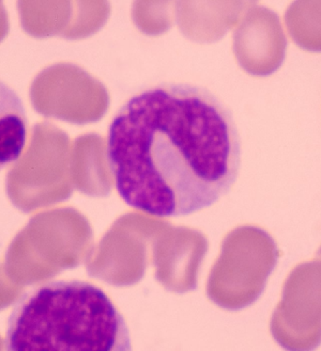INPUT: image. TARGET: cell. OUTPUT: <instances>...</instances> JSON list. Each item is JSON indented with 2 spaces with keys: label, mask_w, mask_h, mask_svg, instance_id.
<instances>
[{
  "label": "cell",
  "mask_w": 321,
  "mask_h": 351,
  "mask_svg": "<svg viewBox=\"0 0 321 351\" xmlns=\"http://www.w3.org/2000/svg\"><path fill=\"white\" fill-rule=\"evenodd\" d=\"M106 156L126 204L172 218L229 193L241 166V141L231 111L214 93L166 83L133 95L114 116Z\"/></svg>",
  "instance_id": "obj_1"
},
{
  "label": "cell",
  "mask_w": 321,
  "mask_h": 351,
  "mask_svg": "<svg viewBox=\"0 0 321 351\" xmlns=\"http://www.w3.org/2000/svg\"><path fill=\"white\" fill-rule=\"evenodd\" d=\"M27 134V117L22 99L0 80V171L18 160Z\"/></svg>",
  "instance_id": "obj_4"
},
{
  "label": "cell",
  "mask_w": 321,
  "mask_h": 351,
  "mask_svg": "<svg viewBox=\"0 0 321 351\" xmlns=\"http://www.w3.org/2000/svg\"><path fill=\"white\" fill-rule=\"evenodd\" d=\"M287 45L277 15L261 7L247 14L235 35V50L242 67L256 75H269L281 66Z\"/></svg>",
  "instance_id": "obj_3"
},
{
  "label": "cell",
  "mask_w": 321,
  "mask_h": 351,
  "mask_svg": "<svg viewBox=\"0 0 321 351\" xmlns=\"http://www.w3.org/2000/svg\"><path fill=\"white\" fill-rule=\"evenodd\" d=\"M12 351L131 350L125 318L102 289L59 281L40 287L17 305L8 324Z\"/></svg>",
  "instance_id": "obj_2"
},
{
  "label": "cell",
  "mask_w": 321,
  "mask_h": 351,
  "mask_svg": "<svg viewBox=\"0 0 321 351\" xmlns=\"http://www.w3.org/2000/svg\"><path fill=\"white\" fill-rule=\"evenodd\" d=\"M285 23L296 44L309 51H321V1H298L290 5Z\"/></svg>",
  "instance_id": "obj_5"
}]
</instances>
